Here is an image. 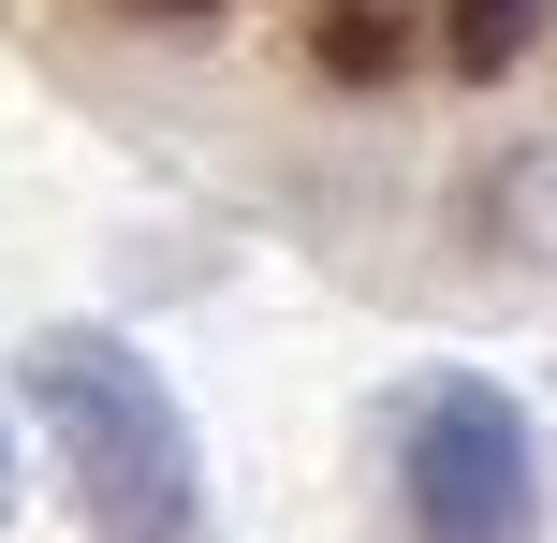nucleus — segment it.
Returning a JSON list of instances; mask_svg holds the SVG:
<instances>
[{
  "label": "nucleus",
  "instance_id": "f03ea898",
  "mask_svg": "<svg viewBox=\"0 0 557 543\" xmlns=\"http://www.w3.org/2000/svg\"><path fill=\"white\" fill-rule=\"evenodd\" d=\"M396 485H411L425 543H529V515H543L529 411H513L499 382H425L411 427H396Z\"/></svg>",
  "mask_w": 557,
  "mask_h": 543
},
{
  "label": "nucleus",
  "instance_id": "423d86ee",
  "mask_svg": "<svg viewBox=\"0 0 557 543\" xmlns=\"http://www.w3.org/2000/svg\"><path fill=\"white\" fill-rule=\"evenodd\" d=\"M0 499H15V456H0Z\"/></svg>",
  "mask_w": 557,
  "mask_h": 543
},
{
  "label": "nucleus",
  "instance_id": "20e7f679",
  "mask_svg": "<svg viewBox=\"0 0 557 543\" xmlns=\"http://www.w3.org/2000/svg\"><path fill=\"white\" fill-rule=\"evenodd\" d=\"M323 74H396V15H382V0H337V15H323Z\"/></svg>",
  "mask_w": 557,
  "mask_h": 543
},
{
  "label": "nucleus",
  "instance_id": "39448f33",
  "mask_svg": "<svg viewBox=\"0 0 557 543\" xmlns=\"http://www.w3.org/2000/svg\"><path fill=\"white\" fill-rule=\"evenodd\" d=\"M133 15H221V0H133Z\"/></svg>",
  "mask_w": 557,
  "mask_h": 543
},
{
  "label": "nucleus",
  "instance_id": "f257e3e1",
  "mask_svg": "<svg viewBox=\"0 0 557 543\" xmlns=\"http://www.w3.org/2000/svg\"><path fill=\"white\" fill-rule=\"evenodd\" d=\"M29 411L59 441V485H74L88 543H191L206 529V470H191V427H176L162 368L133 338H29Z\"/></svg>",
  "mask_w": 557,
  "mask_h": 543
},
{
  "label": "nucleus",
  "instance_id": "7ed1b4c3",
  "mask_svg": "<svg viewBox=\"0 0 557 543\" xmlns=\"http://www.w3.org/2000/svg\"><path fill=\"white\" fill-rule=\"evenodd\" d=\"M543 15H557V0H441V29H455V74H513V59L543 45Z\"/></svg>",
  "mask_w": 557,
  "mask_h": 543
}]
</instances>
